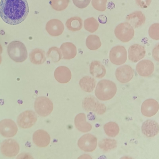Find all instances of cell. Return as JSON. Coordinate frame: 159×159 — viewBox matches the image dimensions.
Returning a JSON list of instances; mask_svg holds the SVG:
<instances>
[{
	"instance_id": "4dcf8cb0",
	"label": "cell",
	"mask_w": 159,
	"mask_h": 159,
	"mask_svg": "<svg viewBox=\"0 0 159 159\" xmlns=\"http://www.w3.org/2000/svg\"><path fill=\"white\" fill-rule=\"evenodd\" d=\"M69 0H50L49 4L52 8L57 11H61L68 6Z\"/></svg>"
},
{
	"instance_id": "836d02e7",
	"label": "cell",
	"mask_w": 159,
	"mask_h": 159,
	"mask_svg": "<svg viewBox=\"0 0 159 159\" xmlns=\"http://www.w3.org/2000/svg\"><path fill=\"white\" fill-rule=\"evenodd\" d=\"M107 0H92V6L97 10L104 11L106 9V4Z\"/></svg>"
},
{
	"instance_id": "484cf974",
	"label": "cell",
	"mask_w": 159,
	"mask_h": 159,
	"mask_svg": "<svg viewBox=\"0 0 159 159\" xmlns=\"http://www.w3.org/2000/svg\"><path fill=\"white\" fill-rule=\"evenodd\" d=\"M66 25L70 31H77L80 30L82 27V20L78 16L71 17L67 20L66 23Z\"/></svg>"
},
{
	"instance_id": "5b68a950",
	"label": "cell",
	"mask_w": 159,
	"mask_h": 159,
	"mask_svg": "<svg viewBox=\"0 0 159 159\" xmlns=\"http://www.w3.org/2000/svg\"><path fill=\"white\" fill-rule=\"evenodd\" d=\"M114 33L118 39L127 42L133 38L134 31L133 27L129 23L124 22L120 24L116 27Z\"/></svg>"
},
{
	"instance_id": "30bf717a",
	"label": "cell",
	"mask_w": 159,
	"mask_h": 159,
	"mask_svg": "<svg viewBox=\"0 0 159 159\" xmlns=\"http://www.w3.org/2000/svg\"><path fill=\"white\" fill-rule=\"evenodd\" d=\"M0 149L3 155L7 157H12L18 154L20 147L15 140L8 139L3 142L1 145Z\"/></svg>"
},
{
	"instance_id": "cb8c5ba5",
	"label": "cell",
	"mask_w": 159,
	"mask_h": 159,
	"mask_svg": "<svg viewBox=\"0 0 159 159\" xmlns=\"http://www.w3.org/2000/svg\"><path fill=\"white\" fill-rule=\"evenodd\" d=\"M29 57L31 62L36 65L43 64L46 60L45 51L39 48L32 50L29 54Z\"/></svg>"
},
{
	"instance_id": "8992f818",
	"label": "cell",
	"mask_w": 159,
	"mask_h": 159,
	"mask_svg": "<svg viewBox=\"0 0 159 159\" xmlns=\"http://www.w3.org/2000/svg\"><path fill=\"white\" fill-rule=\"evenodd\" d=\"M83 108L87 111H92L101 115L106 111L105 105L100 103L93 97L88 96L85 98L82 102Z\"/></svg>"
},
{
	"instance_id": "d6986e66",
	"label": "cell",
	"mask_w": 159,
	"mask_h": 159,
	"mask_svg": "<svg viewBox=\"0 0 159 159\" xmlns=\"http://www.w3.org/2000/svg\"><path fill=\"white\" fill-rule=\"evenodd\" d=\"M55 79L59 83L62 84L68 82L71 78V73L67 67L63 66L57 67L54 73Z\"/></svg>"
},
{
	"instance_id": "ffe728a7",
	"label": "cell",
	"mask_w": 159,
	"mask_h": 159,
	"mask_svg": "<svg viewBox=\"0 0 159 159\" xmlns=\"http://www.w3.org/2000/svg\"><path fill=\"white\" fill-rule=\"evenodd\" d=\"M126 20L133 27L136 28L144 24L146 18L141 11H136L128 15Z\"/></svg>"
},
{
	"instance_id": "8fae6325",
	"label": "cell",
	"mask_w": 159,
	"mask_h": 159,
	"mask_svg": "<svg viewBox=\"0 0 159 159\" xmlns=\"http://www.w3.org/2000/svg\"><path fill=\"white\" fill-rule=\"evenodd\" d=\"M17 131V127L12 120L5 119L0 121V133L3 136L13 137L16 134Z\"/></svg>"
},
{
	"instance_id": "d4e9b609",
	"label": "cell",
	"mask_w": 159,
	"mask_h": 159,
	"mask_svg": "<svg viewBox=\"0 0 159 159\" xmlns=\"http://www.w3.org/2000/svg\"><path fill=\"white\" fill-rule=\"evenodd\" d=\"M96 83V81L93 78L89 76H85L80 80L79 84L83 90L90 93L93 90Z\"/></svg>"
},
{
	"instance_id": "83f0119b",
	"label": "cell",
	"mask_w": 159,
	"mask_h": 159,
	"mask_svg": "<svg viewBox=\"0 0 159 159\" xmlns=\"http://www.w3.org/2000/svg\"><path fill=\"white\" fill-rule=\"evenodd\" d=\"M103 128L105 133L109 137H115L119 133L120 129L117 123L114 122H109L106 124Z\"/></svg>"
},
{
	"instance_id": "74e56055",
	"label": "cell",
	"mask_w": 159,
	"mask_h": 159,
	"mask_svg": "<svg viewBox=\"0 0 159 159\" xmlns=\"http://www.w3.org/2000/svg\"><path fill=\"white\" fill-rule=\"evenodd\" d=\"M2 46L0 44V54H1L2 53Z\"/></svg>"
},
{
	"instance_id": "d590c367",
	"label": "cell",
	"mask_w": 159,
	"mask_h": 159,
	"mask_svg": "<svg viewBox=\"0 0 159 159\" xmlns=\"http://www.w3.org/2000/svg\"><path fill=\"white\" fill-rule=\"evenodd\" d=\"M137 4L142 8H147L150 4L152 0H135Z\"/></svg>"
},
{
	"instance_id": "ba28073f",
	"label": "cell",
	"mask_w": 159,
	"mask_h": 159,
	"mask_svg": "<svg viewBox=\"0 0 159 159\" xmlns=\"http://www.w3.org/2000/svg\"><path fill=\"white\" fill-rule=\"evenodd\" d=\"M37 116L32 111L27 110L21 113L17 118V123L21 128L26 129L31 127L36 123Z\"/></svg>"
},
{
	"instance_id": "8d00e7d4",
	"label": "cell",
	"mask_w": 159,
	"mask_h": 159,
	"mask_svg": "<svg viewBox=\"0 0 159 159\" xmlns=\"http://www.w3.org/2000/svg\"><path fill=\"white\" fill-rule=\"evenodd\" d=\"M152 56L156 61H159V44L154 48L152 51Z\"/></svg>"
},
{
	"instance_id": "603a6c76",
	"label": "cell",
	"mask_w": 159,
	"mask_h": 159,
	"mask_svg": "<svg viewBox=\"0 0 159 159\" xmlns=\"http://www.w3.org/2000/svg\"><path fill=\"white\" fill-rule=\"evenodd\" d=\"M89 70L91 75L97 78H102L106 73V70L104 66L98 61H94L91 62Z\"/></svg>"
},
{
	"instance_id": "5bb4252c",
	"label": "cell",
	"mask_w": 159,
	"mask_h": 159,
	"mask_svg": "<svg viewBox=\"0 0 159 159\" xmlns=\"http://www.w3.org/2000/svg\"><path fill=\"white\" fill-rule=\"evenodd\" d=\"M145 53V50L143 46L138 44H134L128 49V58L131 61L136 62L143 58Z\"/></svg>"
},
{
	"instance_id": "52a82bcc",
	"label": "cell",
	"mask_w": 159,
	"mask_h": 159,
	"mask_svg": "<svg viewBox=\"0 0 159 159\" xmlns=\"http://www.w3.org/2000/svg\"><path fill=\"white\" fill-rule=\"evenodd\" d=\"M127 51L123 46L117 45L112 48L109 53L111 62L116 65L124 63L127 60Z\"/></svg>"
},
{
	"instance_id": "7402d4cb",
	"label": "cell",
	"mask_w": 159,
	"mask_h": 159,
	"mask_svg": "<svg viewBox=\"0 0 159 159\" xmlns=\"http://www.w3.org/2000/svg\"><path fill=\"white\" fill-rule=\"evenodd\" d=\"M63 58L65 59H70L74 58L77 54L76 48L75 45L70 42H66L63 43L60 48Z\"/></svg>"
},
{
	"instance_id": "4316f807",
	"label": "cell",
	"mask_w": 159,
	"mask_h": 159,
	"mask_svg": "<svg viewBox=\"0 0 159 159\" xmlns=\"http://www.w3.org/2000/svg\"><path fill=\"white\" fill-rule=\"evenodd\" d=\"M87 47L91 50H96L101 46L102 43L99 37L95 35H90L86 40Z\"/></svg>"
},
{
	"instance_id": "277c9868",
	"label": "cell",
	"mask_w": 159,
	"mask_h": 159,
	"mask_svg": "<svg viewBox=\"0 0 159 159\" xmlns=\"http://www.w3.org/2000/svg\"><path fill=\"white\" fill-rule=\"evenodd\" d=\"M34 107L35 111L39 115L45 117L52 111L53 104L48 98L45 97H39L35 100Z\"/></svg>"
},
{
	"instance_id": "2e32d148",
	"label": "cell",
	"mask_w": 159,
	"mask_h": 159,
	"mask_svg": "<svg viewBox=\"0 0 159 159\" xmlns=\"http://www.w3.org/2000/svg\"><path fill=\"white\" fill-rule=\"evenodd\" d=\"M154 69L153 63L148 60H143L139 61L136 65V69L138 73L142 76L150 75Z\"/></svg>"
},
{
	"instance_id": "7a4b0ae2",
	"label": "cell",
	"mask_w": 159,
	"mask_h": 159,
	"mask_svg": "<svg viewBox=\"0 0 159 159\" xmlns=\"http://www.w3.org/2000/svg\"><path fill=\"white\" fill-rule=\"evenodd\" d=\"M117 87L113 82L107 80H102L98 83L95 91L96 97L102 101L108 100L115 95Z\"/></svg>"
},
{
	"instance_id": "6da1fadb",
	"label": "cell",
	"mask_w": 159,
	"mask_h": 159,
	"mask_svg": "<svg viewBox=\"0 0 159 159\" xmlns=\"http://www.w3.org/2000/svg\"><path fill=\"white\" fill-rule=\"evenodd\" d=\"M29 12L26 0H1L0 16L6 23L18 24L26 18Z\"/></svg>"
},
{
	"instance_id": "4fadbf2b",
	"label": "cell",
	"mask_w": 159,
	"mask_h": 159,
	"mask_svg": "<svg viewBox=\"0 0 159 159\" xmlns=\"http://www.w3.org/2000/svg\"><path fill=\"white\" fill-rule=\"evenodd\" d=\"M142 114L147 117H151L155 115L159 109L158 102L153 99H148L144 101L141 107Z\"/></svg>"
},
{
	"instance_id": "7c38bea8",
	"label": "cell",
	"mask_w": 159,
	"mask_h": 159,
	"mask_svg": "<svg viewBox=\"0 0 159 159\" xmlns=\"http://www.w3.org/2000/svg\"><path fill=\"white\" fill-rule=\"evenodd\" d=\"M134 71L133 69L128 65H124L118 67L115 72L117 80L120 83H126L133 78Z\"/></svg>"
},
{
	"instance_id": "e575fe53",
	"label": "cell",
	"mask_w": 159,
	"mask_h": 159,
	"mask_svg": "<svg viewBox=\"0 0 159 159\" xmlns=\"http://www.w3.org/2000/svg\"><path fill=\"white\" fill-rule=\"evenodd\" d=\"M74 4L79 8L86 7L89 4L91 0H72Z\"/></svg>"
},
{
	"instance_id": "e0dca14e",
	"label": "cell",
	"mask_w": 159,
	"mask_h": 159,
	"mask_svg": "<svg viewBox=\"0 0 159 159\" xmlns=\"http://www.w3.org/2000/svg\"><path fill=\"white\" fill-rule=\"evenodd\" d=\"M50 137L46 131L39 129L35 131L33 136V140L34 143L39 147H45L49 144Z\"/></svg>"
},
{
	"instance_id": "9c48e42d",
	"label": "cell",
	"mask_w": 159,
	"mask_h": 159,
	"mask_svg": "<svg viewBox=\"0 0 159 159\" xmlns=\"http://www.w3.org/2000/svg\"><path fill=\"white\" fill-rule=\"evenodd\" d=\"M97 139L90 134L82 136L78 141V145L82 150L86 152H92L96 148L97 145Z\"/></svg>"
},
{
	"instance_id": "f35d334b",
	"label": "cell",
	"mask_w": 159,
	"mask_h": 159,
	"mask_svg": "<svg viewBox=\"0 0 159 159\" xmlns=\"http://www.w3.org/2000/svg\"><path fill=\"white\" fill-rule=\"evenodd\" d=\"M1 62H2V57L0 54V64L1 63Z\"/></svg>"
},
{
	"instance_id": "3957f363",
	"label": "cell",
	"mask_w": 159,
	"mask_h": 159,
	"mask_svg": "<svg viewBox=\"0 0 159 159\" xmlns=\"http://www.w3.org/2000/svg\"><path fill=\"white\" fill-rule=\"evenodd\" d=\"M7 52L10 57L14 61L21 62L27 57V52L25 45L17 41L10 43L7 47Z\"/></svg>"
},
{
	"instance_id": "f1b7e54d",
	"label": "cell",
	"mask_w": 159,
	"mask_h": 159,
	"mask_svg": "<svg viewBox=\"0 0 159 159\" xmlns=\"http://www.w3.org/2000/svg\"><path fill=\"white\" fill-rule=\"evenodd\" d=\"M98 145L101 149L107 152L117 147V143L115 139H105L101 140Z\"/></svg>"
},
{
	"instance_id": "d6a6232c",
	"label": "cell",
	"mask_w": 159,
	"mask_h": 159,
	"mask_svg": "<svg viewBox=\"0 0 159 159\" xmlns=\"http://www.w3.org/2000/svg\"><path fill=\"white\" fill-rule=\"evenodd\" d=\"M159 24L156 23L152 25L150 27L148 30V33L150 37L152 39L155 40H159Z\"/></svg>"
},
{
	"instance_id": "f546056e",
	"label": "cell",
	"mask_w": 159,
	"mask_h": 159,
	"mask_svg": "<svg viewBox=\"0 0 159 159\" xmlns=\"http://www.w3.org/2000/svg\"><path fill=\"white\" fill-rule=\"evenodd\" d=\"M85 29L90 33H93L98 28L99 24L93 17H90L85 20L84 23Z\"/></svg>"
},
{
	"instance_id": "44dd1931",
	"label": "cell",
	"mask_w": 159,
	"mask_h": 159,
	"mask_svg": "<svg viewBox=\"0 0 159 159\" xmlns=\"http://www.w3.org/2000/svg\"><path fill=\"white\" fill-rule=\"evenodd\" d=\"M74 121L76 127L80 131L85 133L92 129V126L86 121V116L84 113H80L77 114L75 118Z\"/></svg>"
},
{
	"instance_id": "ac0fdd59",
	"label": "cell",
	"mask_w": 159,
	"mask_h": 159,
	"mask_svg": "<svg viewBox=\"0 0 159 159\" xmlns=\"http://www.w3.org/2000/svg\"><path fill=\"white\" fill-rule=\"evenodd\" d=\"M142 133L148 137H152L159 132L158 124L156 121L148 120L144 121L141 127Z\"/></svg>"
},
{
	"instance_id": "9a60e30c",
	"label": "cell",
	"mask_w": 159,
	"mask_h": 159,
	"mask_svg": "<svg viewBox=\"0 0 159 159\" xmlns=\"http://www.w3.org/2000/svg\"><path fill=\"white\" fill-rule=\"evenodd\" d=\"M45 28L50 35L52 36H57L62 34L64 29V26L60 20L54 19L48 22Z\"/></svg>"
},
{
	"instance_id": "1f68e13d",
	"label": "cell",
	"mask_w": 159,
	"mask_h": 159,
	"mask_svg": "<svg viewBox=\"0 0 159 159\" xmlns=\"http://www.w3.org/2000/svg\"><path fill=\"white\" fill-rule=\"evenodd\" d=\"M48 57L51 58L54 62L59 61L62 58V54L60 49L56 47L49 48L47 53Z\"/></svg>"
}]
</instances>
